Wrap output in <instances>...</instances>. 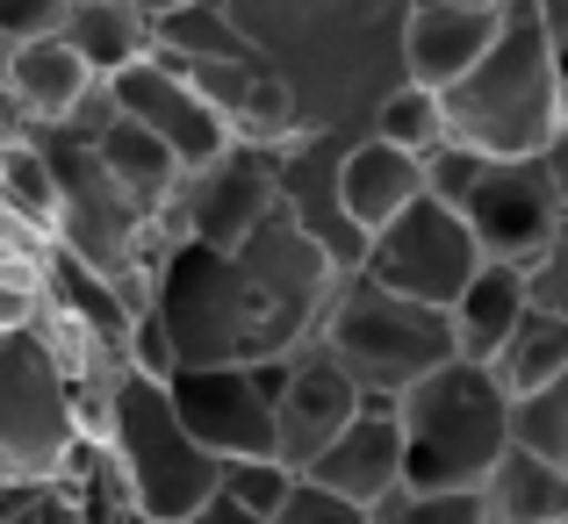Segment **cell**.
<instances>
[{
	"label": "cell",
	"instance_id": "6da1fadb",
	"mask_svg": "<svg viewBox=\"0 0 568 524\" xmlns=\"http://www.w3.org/2000/svg\"><path fill=\"white\" fill-rule=\"evenodd\" d=\"M338 259L281 208L245 245L173 237L152 274V309L181 367H252L317 338Z\"/></svg>",
	"mask_w": 568,
	"mask_h": 524
},
{
	"label": "cell",
	"instance_id": "7a4b0ae2",
	"mask_svg": "<svg viewBox=\"0 0 568 524\" xmlns=\"http://www.w3.org/2000/svg\"><path fill=\"white\" fill-rule=\"evenodd\" d=\"M94 439L109 453L115 482H123L130 511L152 524H181L187 511H202L223 489V460L181 424L166 381L130 367V359H115L94 395Z\"/></svg>",
	"mask_w": 568,
	"mask_h": 524
},
{
	"label": "cell",
	"instance_id": "3957f363",
	"mask_svg": "<svg viewBox=\"0 0 568 524\" xmlns=\"http://www.w3.org/2000/svg\"><path fill=\"white\" fill-rule=\"evenodd\" d=\"M446 123H454L460 144H475L489 158H532L568 123L555 37H547L540 0H504V22L489 37V51L446 86Z\"/></svg>",
	"mask_w": 568,
	"mask_h": 524
},
{
	"label": "cell",
	"instance_id": "277c9868",
	"mask_svg": "<svg viewBox=\"0 0 568 524\" xmlns=\"http://www.w3.org/2000/svg\"><path fill=\"white\" fill-rule=\"evenodd\" d=\"M101 381H80L43 323L0 331V489H51L72 468V453L94 439Z\"/></svg>",
	"mask_w": 568,
	"mask_h": 524
},
{
	"label": "cell",
	"instance_id": "5b68a950",
	"mask_svg": "<svg viewBox=\"0 0 568 524\" xmlns=\"http://www.w3.org/2000/svg\"><path fill=\"white\" fill-rule=\"evenodd\" d=\"M403 482L417 489H483V474L511 445V388L489 359H446L396 395Z\"/></svg>",
	"mask_w": 568,
	"mask_h": 524
},
{
	"label": "cell",
	"instance_id": "8992f818",
	"mask_svg": "<svg viewBox=\"0 0 568 524\" xmlns=\"http://www.w3.org/2000/svg\"><path fill=\"white\" fill-rule=\"evenodd\" d=\"M317 346L367 395H403L410 381H425L432 367L454 359V323H446V309L417 302V295H396L367 266H353V274H338L332 302H324Z\"/></svg>",
	"mask_w": 568,
	"mask_h": 524
},
{
	"label": "cell",
	"instance_id": "52a82bcc",
	"mask_svg": "<svg viewBox=\"0 0 568 524\" xmlns=\"http://www.w3.org/2000/svg\"><path fill=\"white\" fill-rule=\"evenodd\" d=\"M281 216V144L231 137L216 158L181 173L166 208V237H194V245H245L260 223Z\"/></svg>",
	"mask_w": 568,
	"mask_h": 524
},
{
	"label": "cell",
	"instance_id": "ba28073f",
	"mask_svg": "<svg viewBox=\"0 0 568 524\" xmlns=\"http://www.w3.org/2000/svg\"><path fill=\"white\" fill-rule=\"evenodd\" d=\"M483 237L468 230V216H460L454 202H439V194H417L403 216H388L375 237H367V274L388 280L396 295H417V302L432 309H454V295L475 280V266H483Z\"/></svg>",
	"mask_w": 568,
	"mask_h": 524
},
{
	"label": "cell",
	"instance_id": "9c48e42d",
	"mask_svg": "<svg viewBox=\"0 0 568 524\" xmlns=\"http://www.w3.org/2000/svg\"><path fill=\"white\" fill-rule=\"evenodd\" d=\"M454 208L468 216V230L483 237L489 259H511V266L540 259L547 237L561 230V202H555V187H547L540 152L532 158H483Z\"/></svg>",
	"mask_w": 568,
	"mask_h": 524
},
{
	"label": "cell",
	"instance_id": "30bf717a",
	"mask_svg": "<svg viewBox=\"0 0 568 524\" xmlns=\"http://www.w3.org/2000/svg\"><path fill=\"white\" fill-rule=\"evenodd\" d=\"M353 137H361L353 123H310L303 137L281 144V208L332 251L338 274H353L367 259V230L346 216V194H338V158H346Z\"/></svg>",
	"mask_w": 568,
	"mask_h": 524
},
{
	"label": "cell",
	"instance_id": "8fae6325",
	"mask_svg": "<svg viewBox=\"0 0 568 524\" xmlns=\"http://www.w3.org/2000/svg\"><path fill=\"white\" fill-rule=\"evenodd\" d=\"M166 395H173V410H181V424L216 460L274 453V402L252 381V367H173Z\"/></svg>",
	"mask_w": 568,
	"mask_h": 524
},
{
	"label": "cell",
	"instance_id": "7c38bea8",
	"mask_svg": "<svg viewBox=\"0 0 568 524\" xmlns=\"http://www.w3.org/2000/svg\"><path fill=\"white\" fill-rule=\"evenodd\" d=\"M109 94H115L123 115H138L144 130H159V137L181 152V166H202V158H216L223 144H231V123L202 101V86L187 80V65H173V58H159V51L144 58V65L115 72Z\"/></svg>",
	"mask_w": 568,
	"mask_h": 524
},
{
	"label": "cell",
	"instance_id": "4fadbf2b",
	"mask_svg": "<svg viewBox=\"0 0 568 524\" xmlns=\"http://www.w3.org/2000/svg\"><path fill=\"white\" fill-rule=\"evenodd\" d=\"M361 402H367V388L353 381L332 352H324V346H303V352H295L288 388L274 395V453L288 460V468L310 474V460H317L324 445H332L338 431L361 417Z\"/></svg>",
	"mask_w": 568,
	"mask_h": 524
},
{
	"label": "cell",
	"instance_id": "5bb4252c",
	"mask_svg": "<svg viewBox=\"0 0 568 524\" xmlns=\"http://www.w3.org/2000/svg\"><path fill=\"white\" fill-rule=\"evenodd\" d=\"M310 482L338 489V496L353 503H375L388 489H403V424H396V395H367L361 417H353L346 431H338L332 445H324L317 460H310Z\"/></svg>",
	"mask_w": 568,
	"mask_h": 524
},
{
	"label": "cell",
	"instance_id": "9a60e30c",
	"mask_svg": "<svg viewBox=\"0 0 568 524\" xmlns=\"http://www.w3.org/2000/svg\"><path fill=\"white\" fill-rule=\"evenodd\" d=\"M497 22H504V8H483V0H425V8H403V80L446 94L489 51Z\"/></svg>",
	"mask_w": 568,
	"mask_h": 524
},
{
	"label": "cell",
	"instance_id": "2e32d148",
	"mask_svg": "<svg viewBox=\"0 0 568 524\" xmlns=\"http://www.w3.org/2000/svg\"><path fill=\"white\" fill-rule=\"evenodd\" d=\"M338 194H346V216L375 237L388 216H403V208L425 194V158L375 137V130H361V137L346 144V158H338Z\"/></svg>",
	"mask_w": 568,
	"mask_h": 524
},
{
	"label": "cell",
	"instance_id": "e0dca14e",
	"mask_svg": "<svg viewBox=\"0 0 568 524\" xmlns=\"http://www.w3.org/2000/svg\"><path fill=\"white\" fill-rule=\"evenodd\" d=\"M526 309H532L526 266L483 259V266H475V280L454 295V309H446V323H454V352L460 359H497L504 338L518 331V317H526Z\"/></svg>",
	"mask_w": 568,
	"mask_h": 524
},
{
	"label": "cell",
	"instance_id": "ac0fdd59",
	"mask_svg": "<svg viewBox=\"0 0 568 524\" xmlns=\"http://www.w3.org/2000/svg\"><path fill=\"white\" fill-rule=\"evenodd\" d=\"M8 86L22 94V109L37 115V123H65V115L80 109L101 80L87 72V58L51 29V37H22L8 51Z\"/></svg>",
	"mask_w": 568,
	"mask_h": 524
},
{
	"label": "cell",
	"instance_id": "d6986e66",
	"mask_svg": "<svg viewBox=\"0 0 568 524\" xmlns=\"http://www.w3.org/2000/svg\"><path fill=\"white\" fill-rule=\"evenodd\" d=\"M94 152H101V166H109L115 179H123L130 194H138L144 208H152L159 223H166V208H173V187H181V152H173L159 130H144L138 115H123L115 109L109 123H101V137H94Z\"/></svg>",
	"mask_w": 568,
	"mask_h": 524
},
{
	"label": "cell",
	"instance_id": "ffe728a7",
	"mask_svg": "<svg viewBox=\"0 0 568 524\" xmlns=\"http://www.w3.org/2000/svg\"><path fill=\"white\" fill-rule=\"evenodd\" d=\"M483 503H489V524H555L568 511V468L511 439L504 460L483 474Z\"/></svg>",
	"mask_w": 568,
	"mask_h": 524
},
{
	"label": "cell",
	"instance_id": "44dd1931",
	"mask_svg": "<svg viewBox=\"0 0 568 524\" xmlns=\"http://www.w3.org/2000/svg\"><path fill=\"white\" fill-rule=\"evenodd\" d=\"M58 37L87 58L94 80H115V72L144 65L159 51L152 43V14H138L130 0H72V14L58 22Z\"/></svg>",
	"mask_w": 568,
	"mask_h": 524
},
{
	"label": "cell",
	"instance_id": "7402d4cb",
	"mask_svg": "<svg viewBox=\"0 0 568 524\" xmlns=\"http://www.w3.org/2000/svg\"><path fill=\"white\" fill-rule=\"evenodd\" d=\"M152 43H159V58H173V65H202V58H260V43H252V29L231 14V0H181V8H166L152 22Z\"/></svg>",
	"mask_w": 568,
	"mask_h": 524
},
{
	"label": "cell",
	"instance_id": "603a6c76",
	"mask_svg": "<svg viewBox=\"0 0 568 524\" xmlns=\"http://www.w3.org/2000/svg\"><path fill=\"white\" fill-rule=\"evenodd\" d=\"M0 202H8V216L29 237H43V245L58 237V166L43 152V137L0 144Z\"/></svg>",
	"mask_w": 568,
	"mask_h": 524
},
{
	"label": "cell",
	"instance_id": "cb8c5ba5",
	"mask_svg": "<svg viewBox=\"0 0 568 524\" xmlns=\"http://www.w3.org/2000/svg\"><path fill=\"white\" fill-rule=\"evenodd\" d=\"M489 367H497V381L511 388V395H532V388L561 381V373H568V317H555V309L532 302Z\"/></svg>",
	"mask_w": 568,
	"mask_h": 524
},
{
	"label": "cell",
	"instance_id": "d4e9b609",
	"mask_svg": "<svg viewBox=\"0 0 568 524\" xmlns=\"http://www.w3.org/2000/svg\"><path fill=\"white\" fill-rule=\"evenodd\" d=\"M367 130L388 144H403V152L432 158L446 137H454V123H446V94L439 86H417V80H396L388 94L375 101V115H367Z\"/></svg>",
	"mask_w": 568,
	"mask_h": 524
},
{
	"label": "cell",
	"instance_id": "484cf974",
	"mask_svg": "<svg viewBox=\"0 0 568 524\" xmlns=\"http://www.w3.org/2000/svg\"><path fill=\"white\" fill-rule=\"evenodd\" d=\"M375 524H489V503L483 489H388L375 503Z\"/></svg>",
	"mask_w": 568,
	"mask_h": 524
},
{
	"label": "cell",
	"instance_id": "4316f807",
	"mask_svg": "<svg viewBox=\"0 0 568 524\" xmlns=\"http://www.w3.org/2000/svg\"><path fill=\"white\" fill-rule=\"evenodd\" d=\"M295 482H303V468H288L281 453H237V460H223L216 496H231L237 511H252V517H274L281 503L295 496Z\"/></svg>",
	"mask_w": 568,
	"mask_h": 524
},
{
	"label": "cell",
	"instance_id": "83f0119b",
	"mask_svg": "<svg viewBox=\"0 0 568 524\" xmlns=\"http://www.w3.org/2000/svg\"><path fill=\"white\" fill-rule=\"evenodd\" d=\"M511 439L568 468V373L532 388V395H511Z\"/></svg>",
	"mask_w": 568,
	"mask_h": 524
},
{
	"label": "cell",
	"instance_id": "f1b7e54d",
	"mask_svg": "<svg viewBox=\"0 0 568 524\" xmlns=\"http://www.w3.org/2000/svg\"><path fill=\"white\" fill-rule=\"evenodd\" d=\"M266 524H375V511L367 503H353V496H338V489H324V482H295V496L281 503Z\"/></svg>",
	"mask_w": 568,
	"mask_h": 524
},
{
	"label": "cell",
	"instance_id": "f546056e",
	"mask_svg": "<svg viewBox=\"0 0 568 524\" xmlns=\"http://www.w3.org/2000/svg\"><path fill=\"white\" fill-rule=\"evenodd\" d=\"M37 309H43V259L0 251V331L8 323H37Z\"/></svg>",
	"mask_w": 568,
	"mask_h": 524
},
{
	"label": "cell",
	"instance_id": "4dcf8cb0",
	"mask_svg": "<svg viewBox=\"0 0 568 524\" xmlns=\"http://www.w3.org/2000/svg\"><path fill=\"white\" fill-rule=\"evenodd\" d=\"M526 295L540 309H555V317H568V216H561V230L547 237L540 259H526Z\"/></svg>",
	"mask_w": 568,
	"mask_h": 524
},
{
	"label": "cell",
	"instance_id": "1f68e13d",
	"mask_svg": "<svg viewBox=\"0 0 568 524\" xmlns=\"http://www.w3.org/2000/svg\"><path fill=\"white\" fill-rule=\"evenodd\" d=\"M65 14H72V0H0V37H8V43L51 37Z\"/></svg>",
	"mask_w": 568,
	"mask_h": 524
},
{
	"label": "cell",
	"instance_id": "d6a6232c",
	"mask_svg": "<svg viewBox=\"0 0 568 524\" xmlns=\"http://www.w3.org/2000/svg\"><path fill=\"white\" fill-rule=\"evenodd\" d=\"M540 166H547V187H555V202H561V216H568V123L555 130V137L540 144Z\"/></svg>",
	"mask_w": 568,
	"mask_h": 524
},
{
	"label": "cell",
	"instance_id": "836d02e7",
	"mask_svg": "<svg viewBox=\"0 0 568 524\" xmlns=\"http://www.w3.org/2000/svg\"><path fill=\"white\" fill-rule=\"evenodd\" d=\"M547 37H555V72H561V115H568V0H540Z\"/></svg>",
	"mask_w": 568,
	"mask_h": 524
},
{
	"label": "cell",
	"instance_id": "e575fe53",
	"mask_svg": "<svg viewBox=\"0 0 568 524\" xmlns=\"http://www.w3.org/2000/svg\"><path fill=\"white\" fill-rule=\"evenodd\" d=\"M14 137H37V115H29V109H22V94L0 80V144H14Z\"/></svg>",
	"mask_w": 568,
	"mask_h": 524
},
{
	"label": "cell",
	"instance_id": "d590c367",
	"mask_svg": "<svg viewBox=\"0 0 568 524\" xmlns=\"http://www.w3.org/2000/svg\"><path fill=\"white\" fill-rule=\"evenodd\" d=\"M181 524H266V517H252V511H237V503H231V496H209V503H202V511H187Z\"/></svg>",
	"mask_w": 568,
	"mask_h": 524
},
{
	"label": "cell",
	"instance_id": "8d00e7d4",
	"mask_svg": "<svg viewBox=\"0 0 568 524\" xmlns=\"http://www.w3.org/2000/svg\"><path fill=\"white\" fill-rule=\"evenodd\" d=\"M8 51H14V43H8V37H0V80H8Z\"/></svg>",
	"mask_w": 568,
	"mask_h": 524
},
{
	"label": "cell",
	"instance_id": "74e56055",
	"mask_svg": "<svg viewBox=\"0 0 568 524\" xmlns=\"http://www.w3.org/2000/svg\"><path fill=\"white\" fill-rule=\"evenodd\" d=\"M483 8H504V0H483Z\"/></svg>",
	"mask_w": 568,
	"mask_h": 524
},
{
	"label": "cell",
	"instance_id": "f35d334b",
	"mask_svg": "<svg viewBox=\"0 0 568 524\" xmlns=\"http://www.w3.org/2000/svg\"><path fill=\"white\" fill-rule=\"evenodd\" d=\"M555 524H568V511H561V517H555Z\"/></svg>",
	"mask_w": 568,
	"mask_h": 524
}]
</instances>
